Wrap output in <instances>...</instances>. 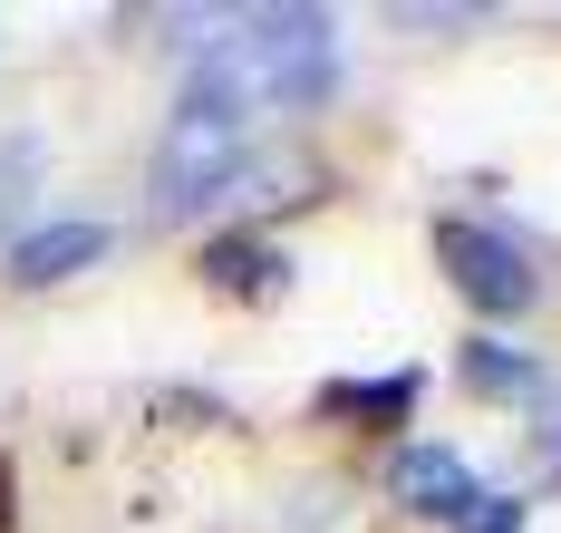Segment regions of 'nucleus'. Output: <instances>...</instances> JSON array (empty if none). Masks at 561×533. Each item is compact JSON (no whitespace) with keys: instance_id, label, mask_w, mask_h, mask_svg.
Wrapping results in <instances>:
<instances>
[{"instance_id":"nucleus-1","label":"nucleus","mask_w":561,"mask_h":533,"mask_svg":"<svg viewBox=\"0 0 561 533\" xmlns=\"http://www.w3.org/2000/svg\"><path fill=\"white\" fill-rule=\"evenodd\" d=\"M262 107L232 88L224 68H184V98H174L165 136H156V175H146V194H156V214H204V204H224L232 184H242V166L262 156Z\"/></svg>"},{"instance_id":"nucleus-10","label":"nucleus","mask_w":561,"mask_h":533,"mask_svg":"<svg viewBox=\"0 0 561 533\" xmlns=\"http://www.w3.org/2000/svg\"><path fill=\"white\" fill-rule=\"evenodd\" d=\"M533 446H542V475H552V485H561V398H552V408H542V427H533Z\"/></svg>"},{"instance_id":"nucleus-3","label":"nucleus","mask_w":561,"mask_h":533,"mask_svg":"<svg viewBox=\"0 0 561 533\" xmlns=\"http://www.w3.org/2000/svg\"><path fill=\"white\" fill-rule=\"evenodd\" d=\"M436 262H446V282L474 310H494V320H513V310H533L542 300V272H533V252L513 234H494V224H474V214H446L436 224Z\"/></svg>"},{"instance_id":"nucleus-2","label":"nucleus","mask_w":561,"mask_h":533,"mask_svg":"<svg viewBox=\"0 0 561 533\" xmlns=\"http://www.w3.org/2000/svg\"><path fill=\"white\" fill-rule=\"evenodd\" d=\"M194 59L224 68L262 117H310V107H330V88H339V20L330 10H242Z\"/></svg>"},{"instance_id":"nucleus-9","label":"nucleus","mask_w":561,"mask_h":533,"mask_svg":"<svg viewBox=\"0 0 561 533\" xmlns=\"http://www.w3.org/2000/svg\"><path fill=\"white\" fill-rule=\"evenodd\" d=\"M465 533H523V495H484V504L465 514Z\"/></svg>"},{"instance_id":"nucleus-4","label":"nucleus","mask_w":561,"mask_h":533,"mask_svg":"<svg viewBox=\"0 0 561 533\" xmlns=\"http://www.w3.org/2000/svg\"><path fill=\"white\" fill-rule=\"evenodd\" d=\"M388 495L407 504V514H426V524H455V533H465V514L484 504V485H474V466H465L455 446H397Z\"/></svg>"},{"instance_id":"nucleus-8","label":"nucleus","mask_w":561,"mask_h":533,"mask_svg":"<svg viewBox=\"0 0 561 533\" xmlns=\"http://www.w3.org/2000/svg\"><path fill=\"white\" fill-rule=\"evenodd\" d=\"M455 368H465V388H474V398H533V388H542V368L513 350V340H465Z\"/></svg>"},{"instance_id":"nucleus-5","label":"nucleus","mask_w":561,"mask_h":533,"mask_svg":"<svg viewBox=\"0 0 561 533\" xmlns=\"http://www.w3.org/2000/svg\"><path fill=\"white\" fill-rule=\"evenodd\" d=\"M88 262H107V224H39V234L10 242V282L20 292H49V282L88 272Z\"/></svg>"},{"instance_id":"nucleus-7","label":"nucleus","mask_w":561,"mask_h":533,"mask_svg":"<svg viewBox=\"0 0 561 533\" xmlns=\"http://www.w3.org/2000/svg\"><path fill=\"white\" fill-rule=\"evenodd\" d=\"M416 368H397V378H330L320 388V417H348V427H407L416 417Z\"/></svg>"},{"instance_id":"nucleus-6","label":"nucleus","mask_w":561,"mask_h":533,"mask_svg":"<svg viewBox=\"0 0 561 533\" xmlns=\"http://www.w3.org/2000/svg\"><path fill=\"white\" fill-rule=\"evenodd\" d=\"M204 282L224 300H280L290 292V262H280V242H262V234H214L204 242Z\"/></svg>"}]
</instances>
